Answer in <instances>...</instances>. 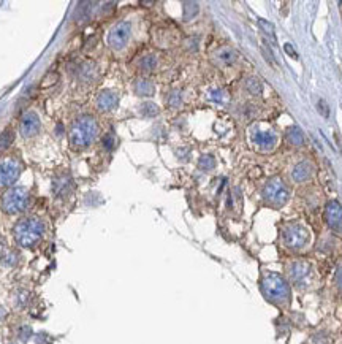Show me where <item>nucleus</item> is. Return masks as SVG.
<instances>
[{"instance_id":"obj_6","label":"nucleus","mask_w":342,"mask_h":344,"mask_svg":"<svg viewBox=\"0 0 342 344\" xmlns=\"http://www.w3.org/2000/svg\"><path fill=\"white\" fill-rule=\"evenodd\" d=\"M27 205V192L23 187H13L10 189L2 198V208L7 212H19L23 211Z\"/></svg>"},{"instance_id":"obj_10","label":"nucleus","mask_w":342,"mask_h":344,"mask_svg":"<svg viewBox=\"0 0 342 344\" xmlns=\"http://www.w3.org/2000/svg\"><path fill=\"white\" fill-rule=\"evenodd\" d=\"M325 219L334 232L342 234V206L337 201H329L325 209Z\"/></svg>"},{"instance_id":"obj_15","label":"nucleus","mask_w":342,"mask_h":344,"mask_svg":"<svg viewBox=\"0 0 342 344\" xmlns=\"http://www.w3.org/2000/svg\"><path fill=\"white\" fill-rule=\"evenodd\" d=\"M287 137L290 140V143L291 145H295V146H299V145H303L304 143V135L303 132H301V129L293 126V127H290L288 129V132H287Z\"/></svg>"},{"instance_id":"obj_27","label":"nucleus","mask_w":342,"mask_h":344,"mask_svg":"<svg viewBox=\"0 0 342 344\" xmlns=\"http://www.w3.org/2000/svg\"><path fill=\"white\" fill-rule=\"evenodd\" d=\"M105 146H106V149H111V146H113V140H111V137H108V138L105 140Z\"/></svg>"},{"instance_id":"obj_24","label":"nucleus","mask_w":342,"mask_h":344,"mask_svg":"<svg viewBox=\"0 0 342 344\" xmlns=\"http://www.w3.org/2000/svg\"><path fill=\"white\" fill-rule=\"evenodd\" d=\"M318 106H320V113L321 114H323V116H328V108H326V105H325V102H323V100H320V102H318Z\"/></svg>"},{"instance_id":"obj_23","label":"nucleus","mask_w":342,"mask_h":344,"mask_svg":"<svg viewBox=\"0 0 342 344\" xmlns=\"http://www.w3.org/2000/svg\"><path fill=\"white\" fill-rule=\"evenodd\" d=\"M19 336H21V339H23V341H26V339L30 336V328H29V327H24L21 331H19Z\"/></svg>"},{"instance_id":"obj_7","label":"nucleus","mask_w":342,"mask_h":344,"mask_svg":"<svg viewBox=\"0 0 342 344\" xmlns=\"http://www.w3.org/2000/svg\"><path fill=\"white\" fill-rule=\"evenodd\" d=\"M21 165L15 159H5L0 162V187L12 186L19 176Z\"/></svg>"},{"instance_id":"obj_22","label":"nucleus","mask_w":342,"mask_h":344,"mask_svg":"<svg viewBox=\"0 0 342 344\" xmlns=\"http://www.w3.org/2000/svg\"><path fill=\"white\" fill-rule=\"evenodd\" d=\"M213 165H214V162H213V159H211V157L201 159V167H203V168H211Z\"/></svg>"},{"instance_id":"obj_20","label":"nucleus","mask_w":342,"mask_h":344,"mask_svg":"<svg viewBox=\"0 0 342 344\" xmlns=\"http://www.w3.org/2000/svg\"><path fill=\"white\" fill-rule=\"evenodd\" d=\"M219 57L222 59L225 64H230V62H233L235 54H233V51H231V49H225V51H222V53L219 54Z\"/></svg>"},{"instance_id":"obj_4","label":"nucleus","mask_w":342,"mask_h":344,"mask_svg":"<svg viewBox=\"0 0 342 344\" xmlns=\"http://www.w3.org/2000/svg\"><path fill=\"white\" fill-rule=\"evenodd\" d=\"M263 197L271 205H284L288 200V189L280 178H271L263 187Z\"/></svg>"},{"instance_id":"obj_25","label":"nucleus","mask_w":342,"mask_h":344,"mask_svg":"<svg viewBox=\"0 0 342 344\" xmlns=\"http://www.w3.org/2000/svg\"><path fill=\"white\" fill-rule=\"evenodd\" d=\"M284 48H285V51H287V53H288L290 56H293V57H298V54L295 53V49H291V45H290V43H287V45H285Z\"/></svg>"},{"instance_id":"obj_21","label":"nucleus","mask_w":342,"mask_h":344,"mask_svg":"<svg viewBox=\"0 0 342 344\" xmlns=\"http://www.w3.org/2000/svg\"><path fill=\"white\" fill-rule=\"evenodd\" d=\"M143 67H144L146 70H152V68L155 67V59H154V57H146V59L143 60Z\"/></svg>"},{"instance_id":"obj_18","label":"nucleus","mask_w":342,"mask_h":344,"mask_svg":"<svg viewBox=\"0 0 342 344\" xmlns=\"http://www.w3.org/2000/svg\"><path fill=\"white\" fill-rule=\"evenodd\" d=\"M246 87H247V90L250 94H260L261 92V84H260V81L257 79V78H249L247 79V84H246Z\"/></svg>"},{"instance_id":"obj_14","label":"nucleus","mask_w":342,"mask_h":344,"mask_svg":"<svg viewBox=\"0 0 342 344\" xmlns=\"http://www.w3.org/2000/svg\"><path fill=\"white\" fill-rule=\"evenodd\" d=\"M98 105L102 109H111L117 105V97L106 90V92H103L98 97Z\"/></svg>"},{"instance_id":"obj_19","label":"nucleus","mask_w":342,"mask_h":344,"mask_svg":"<svg viewBox=\"0 0 342 344\" xmlns=\"http://www.w3.org/2000/svg\"><path fill=\"white\" fill-rule=\"evenodd\" d=\"M260 26L263 27L266 32H268V35L271 37V40H273V43H276V35H274V27L271 26L269 23H266L265 19H260Z\"/></svg>"},{"instance_id":"obj_26","label":"nucleus","mask_w":342,"mask_h":344,"mask_svg":"<svg viewBox=\"0 0 342 344\" xmlns=\"http://www.w3.org/2000/svg\"><path fill=\"white\" fill-rule=\"evenodd\" d=\"M336 281H337V286L342 289V267L337 270V275H336Z\"/></svg>"},{"instance_id":"obj_2","label":"nucleus","mask_w":342,"mask_h":344,"mask_svg":"<svg viewBox=\"0 0 342 344\" xmlns=\"http://www.w3.org/2000/svg\"><path fill=\"white\" fill-rule=\"evenodd\" d=\"M261 289H263L265 295L276 303H284L290 297V287L287 281L277 275V273H268L261 281Z\"/></svg>"},{"instance_id":"obj_11","label":"nucleus","mask_w":342,"mask_h":344,"mask_svg":"<svg viewBox=\"0 0 342 344\" xmlns=\"http://www.w3.org/2000/svg\"><path fill=\"white\" fill-rule=\"evenodd\" d=\"M310 276V265L306 262H295L290 267V278L293 279L296 286H304Z\"/></svg>"},{"instance_id":"obj_9","label":"nucleus","mask_w":342,"mask_h":344,"mask_svg":"<svg viewBox=\"0 0 342 344\" xmlns=\"http://www.w3.org/2000/svg\"><path fill=\"white\" fill-rule=\"evenodd\" d=\"M252 141H254V145L258 149H261V151H271V149L276 146L277 138H276L274 130L257 127L254 132H252Z\"/></svg>"},{"instance_id":"obj_12","label":"nucleus","mask_w":342,"mask_h":344,"mask_svg":"<svg viewBox=\"0 0 342 344\" xmlns=\"http://www.w3.org/2000/svg\"><path fill=\"white\" fill-rule=\"evenodd\" d=\"M40 130V119L35 113H27L24 114L21 121V132L24 137H34Z\"/></svg>"},{"instance_id":"obj_16","label":"nucleus","mask_w":342,"mask_h":344,"mask_svg":"<svg viewBox=\"0 0 342 344\" xmlns=\"http://www.w3.org/2000/svg\"><path fill=\"white\" fill-rule=\"evenodd\" d=\"M13 140H15V135H13L12 130H5L4 134H0V153L5 151L10 145H12Z\"/></svg>"},{"instance_id":"obj_17","label":"nucleus","mask_w":342,"mask_h":344,"mask_svg":"<svg viewBox=\"0 0 342 344\" xmlns=\"http://www.w3.org/2000/svg\"><path fill=\"white\" fill-rule=\"evenodd\" d=\"M136 92L139 95H150L154 92V86L149 81H138L136 83Z\"/></svg>"},{"instance_id":"obj_5","label":"nucleus","mask_w":342,"mask_h":344,"mask_svg":"<svg viewBox=\"0 0 342 344\" xmlns=\"http://www.w3.org/2000/svg\"><path fill=\"white\" fill-rule=\"evenodd\" d=\"M282 238L285 246L290 249H301L307 245L309 241V232L306 227L299 225V224H291L287 225L282 232Z\"/></svg>"},{"instance_id":"obj_3","label":"nucleus","mask_w":342,"mask_h":344,"mask_svg":"<svg viewBox=\"0 0 342 344\" xmlns=\"http://www.w3.org/2000/svg\"><path fill=\"white\" fill-rule=\"evenodd\" d=\"M97 124L92 118H81L72 129V145L76 148L89 146L95 140Z\"/></svg>"},{"instance_id":"obj_8","label":"nucleus","mask_w":342,"mask_h":344,"mask_svg":"<svg viewBox=\"0 0 342 344\" xmlns=\"http://www.w3.org/2000/svg\"><path fill=\"white\" fill-rule=\"evenodd\" d=\"M130 34H132L130 23H119L117 26H114L111 29V32H109V35H108L109 46L114 48V49H122L128 42Z\"/></svg>"},{"instance_id":"obj_13","label":"nucleus","mask_w":342,"mask_h":344,"mask_svg":"<svg viewBox=\"0 0 342 344\" xmlns=\"http://www.w3.org/2000/svg\"><path fill=\"white\" fill-rule=\"evenodd\" d=\"M312 171H314V167L310 162H301V164H298L295 168H293V173H291V176H293L295 181H298V183H303V181L309 179L310 176H312Z\"/></svg>"},{"instance_id":"obj_1","label":"nucleus","mask_w":342,"mask_h":344,"mask_svg":"<svg viewBox=\"0 0 342 344\" xmlns=\"http://www.w3.org/2000/svg\"><path fill=\"white\" fill-rule=\"evenodd\" d=\"M43 235V224L37 219H23L19 220L15 227V238L18 245L24 248H32L40 241Z\"/></svg>"}]
</instances>
